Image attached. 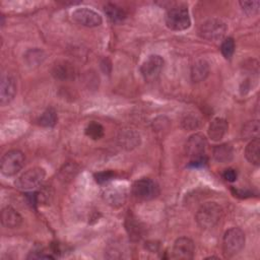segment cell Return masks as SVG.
Instances as JSON below:
<instances>
[{
    "label": "cell",
    "instance_id": "28",
    "mask_svg": "<svg viewBox=\"0 0 260 260\" xmlns=\"http://www.w3.org/2000/svg\"><path fill=\"white\" fill-rule=\"evenodd\" d=\"M93 177H94V180H95L96 183L105 184V183L114 179L115 173L113 171H102V172L95 173L93 175Z\"/></svg>",
    "mask_w": 260,
    "mask_h": 260
},
{
    "label": "cell",
    "instance_id": "29",
    "mask_svg": "<svg viewBox=\"0 0 260 260\" xmlns=\"http://www.w3.org/2000/svg\"><path fill=\"white\" fill-rule=\"evenodd\" d=\"M198 126H199V120L194 116H187L182 121V127L187 131L194 130L198 128Z\"/></svg>",
    "mask_w": 260,
    "mask_h": 260
},
{
    "label": "cell",
    "instance_id": "17",
    "mask_svg": "<svg viewBox=\"0 0 260 260\" xmlns=\"http://www.w3.org/2000/svg\"><path fill=\"white\" fill-rule=\"evenodd\" d=\"M229 124L223 118H215L211 121L208 127V135L211 140L219 141L226 134Z\"/></svg>",
    "mask_w": 260,
    "mask_h": 260
},
{
    "label": "cell",
    "instance_id": "3",
    "mask_svg": "<svg viewBox=\"0 0 260 260\" xmlns=\"http://www.w3.org/2000/svg\"><path fill=\"white\" fill-rule=\"evenodd\" d=\"M245 246V234L239 228L228 230L222 239V250L226 257H233L239 254Z\"/></svg>",
    "mask_w": 260,
    "mask_h": 260
},
{
    "label": "cell",
    "instance_id": "22",
    "mask_svg": "<svg viewBox=\"0 0 260 260\" xmlns=\"http://www.w3.org/2000/svg\"><path fill=\"white\" fill-rule=\"evenodd\" d=\"M259 136V121L252 120L247 122L242 128V138L244 140H252Z\"/></svg>",
    "mask_w": 260,
    "mask_h": 260
},
{
    "label": "cell",
    "instance_id": "13",
    "mask_svg": "<svg viewBox=\"0 0 260 260\" xmlns=\"http://www.w3.org/2000/svg\"><path fill=\"white\" fill-rule=\"evenodd\" d=\"M117 140L121 148L132 150L140 144V135L133 129H121Z\"/></svg>",
    "mask_w": 260,
    "mask_h": 260
},
{
    "label": "cell",
    "instance_id": "16",
    "mask_svg": "<svg viewBox=\"0 0 260 260\" xmlns=\"http://www.w3.org/2000/svg\"><path fill=\"white\" fill-rule=\"evenodd\" d=\"M1 222L7 229H16L22 223V216L11 206H6L1 211Z\"/></svg>",
    "mask_w": 260,
    "mask_h": 260
},
{
    "label": "cell",
    "instance_id": "27",
    "mask_svg": "<svg viewBox=\"0 0 260 260\" xmlns=\"http://www.w3.org/2000/svg\"><path fill=\"white\" fill-rule=\"evenodd\" d=\"M242 10L247 13L248 15H254L258 13L259 11V6L260 2L257 0H252V1H240L239 2Z\"/></svg>",
    "mask_w": 260,
    "mask_h": 260
},
{
    "label": "cell",
    "instance_id": "12",
    "mask_svg": "<svg viewBox=\"0 0 260 260\" xmlns=\"http://www.w3.org/2000/svg\"><path fill=\"white\" fill-rule=\"evenodd\" d=\"M195 245L193 241L187 237L177 239L173 246V257L176 259L189 260L194 257Z\"/></svg>",
    "mask_w": 260,
    "mask_h": 260
},
{
    "label": "cell",
    "instance_id": "26",
    "mask_svg": "<svg viewBox=\"0 0 260 260\" xmlns=\"http://www.w3.org/2000/svg\"><path fill=\"white\" fill-rule=\"evenodd\" d=\"M221 54L225 59H231L235 52V41L233 38H226L222 41L220 46Z\"/></svg>",
    "mask_w": 260,
    "mask_h": 260
},
{
    "label": "cell",
    "instance_id": "18",
    "mask_svg": "<svg viewBox=\"0 0 260 260\" xmlns=\"http://www.w3.org/2000/svg\"><path fill=\"white\" fill-rule=\"evenodd\" d=\"M212 154L216 161L226 164L230 162L234 157V148L230 143H221L213 147Z\"/></svg>",
    "mask_w": 260,
    "mask_h": 260
},
{
    "label": "cell",
    "instance_id": "11",
    "mask_svg": "<svg viewBox=\"0 0 260 260\" xmlns=\"http://www.w3.org/2000/svg\"><path fill=\"white\" fill-rule=\"evenodd\" d=\"M17 90L16 79L11 74H3L0 82V104L5 106L15 96Z\"/></svg>",
    "mask_w": 260,
    "mask_h": 260
},
{
    "label": "cell",
    "instance_id": "9",
    "mask_svg": "<svg viewBox=\"0 0 260 260\" xmlns=\"http://www.w3.org/2000/svg\"><path fill=\"white\" fill-rule=\"evenodd\" d=\"M206 145L207 141L205 136L201 133H195L191 135L186 142V153L191 158V160L205 157Z\"/></svg>",
    "mask_w": 260,
    "mask_h": 260
},
{
    "label": "cell",
    "instance_id": "25",
    "mask_svg": "<svg viewBox=\"0 0 260 260\" xmlns=\"http://www.w3.org/2000/svg\"><path fill=\"white\" fill-rule=\"evenodd\" d=\"M85 134L89 138H91L93 140H98L104 136V127L100 123L92 121L86 126Z\"/></svg>",
    "mask_w": 260,
    "mask_h": 260
},
{
    "label": "cell",
    "instance_id": "14",
    "mask_svg": "<svg viewBox=\"0 0 260 260\" xmlns=\"http://www.w3.org/2000/svg\"><path fill=\"white\" fill-rule=\"evenodd\" d=\"M127 192L124 187L114 186L109 187L104 191V198L109 205L113 207H119L126 201Z\"/></svg>",
    "mask_w": 260,
    "mask_h": 260
},
{
    "label": "cell",
    "instance_id": "20",
    "mask_svg": "<svg viewBox=\"0 0 260 260\" xmlns=\"http://www.w3.org/2000/svg\"><path fill=\"white\" fill-rule=\"evenodd\" d=\"M245 156L252 165L259 166L260 164V140L259 137L250 140L245 149Z\"/></svg>",
    "mask_w": 260,
    "mask_h": 260
},
{
    "label": "cell",
    "instance_id": "24",
    "mask_svg": "<svg viewBox=\"0 0 260 260\" xmlns=\"http://www.w3.org/2000/svg\"><path fill=\"white\" fill-rule=\"evenodd\" d=\"M24 58L28 66H38L45 60V53L40 49H31L25 53Z\"/></svg>",
    "mask_w": 260,
    "mask_h": 260
},
{
    "label": "cell",
    "instance_id": "4",
    "mask_svg": "<svg viewBox=\"0 0 260 260\" xmlns=\"http://www.w3.org/2000/svg\"><path fill=\"white\" fill-rule=\"evenodd\" d=\"M46 177V172L43 168L35 167L21 174L15 181V187L22 191H30L40 187Z\"/></svg>",
    "mask_w": 260,
    "mask_h": 260
},
{
    "label": "cell",
    "instance_id": "21",
    "mask_svg": "<svg viewBox=\"0 0 260 260\" xmlns=\"http://www.w3.org/2000/svg\"><path fill=\"white\" fill-rule=\"evenodd\" d=\"M105 13L108 18L115 23H119L126 18L125 11L115 4H107L105 6Z\"/></svg>",
    "mask_w": 260,
    "mask_h": 260
},
{
    "label": "cell",
    "instance_id": "2",
    "mask_svg": "<svg viewBox=\"0 0 260 260\" xmlns=\"http://www.w3.org/2000/svg\"><path fill=\"white\" fill-rule=\"evenodd\" d=\"M167 26L176 31L185 30L191 25V18L188 8L184 5H178L170 8L166 14Z\"/></svg>",
    "mask_w": 260,
    "mask_h": 260
},
{
    "label": "cell",
    "instance_id": "8",
    "mask_svg": "<svg viewBox=\"0 0 260 260\" xmlns=\"http://www.w3.org/2000/svg\"><path fill=\"white\" fill-rule=\"evenodd\" d=\"M165 61L159 55H149L140 66V73L146 81L155 80L161 73Z\"/></svg>",
    "mask_w": 260,
    "mask_h": 260
},
{
    "label": "cell",
    "instance_id": "15",
    "mask_svg": "<svg viewBox=\"0 0 260 260\" xmlns=\"http://www.w3.org/2000/svg\"><path fill=\"white\" fill-rule=\"evenodd\" d=\"M52 74L60 80H68L74 77L75 69L73 65L66 60L56 61L52 67Z\"/></svg>",
    "mask_w": 260,
    "mask_h": 260
},
{
    "label": "cell",
    "instance_id": "23",
    "mask_svg": "<svg viewBox=\"0 0 260 260\" xmlns=\"http://www.w3.org/2000/svg\"><path fill=\"white\" fill-rule=\"evenodd\" d=\"M38 122L43 127H53L57 122V114L53 108L46 109L38 119Z\"/></svg>",
    "mask_w": 260,
    "mask_h": 260
},
{
    "label": "cell",
    "instance_id": "30",
    "mask_svg": "<svg viewBox=\"0 0 260 260\" xmlns=\"http://www.w3.org/2000/svg\"><path fill=\"white\" fill-rule=\"evenodd\" d=\"M222 177L228 181V182H235L237 180V177H238V174H237V171L233 168H229L226 170H224L223 174H222Z\"/></svg>",
    "mask_w": 260,
    "mask_h": 260
},
{
    "label": "cell",
    "instance_id": "5",
    "mask_svg": "<svg viewBox=\"0 0 260 260\" xmlns=\"http://www.w3.org/2000/svg\"><path fill=\"white\" fill-rule=\"evenodd\" d=\"M24 160L25 156L22 151L18 149L7 151L1 158V173L6 177H12L16 175L23 168Z\"/></svg>",
    "mask_w": 260,
    "mask_h": 260
},
{
    "label": "cell",
    "instance_id": "6",
    "mask_svg": "<svg viewBox=\"0 0 260 260\" xmlns=\"http://www.w3.org/2000/svg\"><path fill=\"white\" fill-rule=\"evenodd\" d=\"M228 30L226 23L219 18H209L199 27V36L207 41L221 40Z\"/></svg>",
    "mask_w": 260,
    "mask_h": 260
},
{
    "label": "cell",
    "instance_id": "19",
    "mask_svg": "<svg viewBox=\"0 0 260 260\" xmlns=\"http://www.w3.org/2000/svg\"><path fill=\"white\" fill-rule=\"evenodd\" d=\"M209 74V64L207 61L200 59L196 61L191 68V79L193 82H201Z\"/></svg>",
    "mask_w": 260,
    "mask_h": 260
},
{
    "label": "cell",
    "instance_id": "7",
    "mask_svg": "<svg viewBox=\"0 0 260 260\" xmlns=\"http://www.w3.org/2000/svg\"><path fill=\"white\" fill-rule=\"evenodd\" d=\"M133 195L143 201L152 200L159 194L158 185L149 178H141L134 182L132 185Z\"/></svg>",
    "mask_w": 260,
    "mask_h": 260
},
{
    "label": "cell",
    "instance_id": "1",
    "mask_svg": "<svg viewBox=\"0 0 260 260\" xmlns=\"http://www.w3.org/2000/svg\"><path fill=\"white\" fill-rule=\"evenodd\" d=\"M222 215V208L216 202H206L197 210L195 219L202 230H209L215 226Z\"/></svg>",
    "mask_w": 260,
    "mask_h": 260
},
{
    "label": "cell",
    "instance_id": "10",
    "mask_svg": "<svg viewBox=\"0 0 260 260\" xmlns=\"http://www.w3.org/2000/svg\"><path fill=\"white\" fill-rule=\"evenodd\" d=\"M72 19L76 23L86 27H95L101 25L103 22L102 16L94 10L87 7L75 9L72 12Z\"/></svg>",
    "mask_w": 260,
    "mask_h": 260
}]
</instances>
